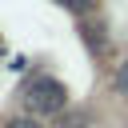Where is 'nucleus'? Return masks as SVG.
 Returning <instances> with one entry per match:
<instances>
[{
	"label": "nucleus",
	"mask_w": 128,
	"mask_h": 128,
	"mask_svg": "<svg viewBox=\"0 0 128 128\" xmlns=\"http://www.w3.org/2000/svg\"><path fill=\"white\" fill-rule=\"evenodd\" d=\"M56 4H64V8H72V12H84L92 0H56Z\"/></svg>",
	"instance_id": "2"
},
{
	"label": "nucleus",
	"mask_w": 128,
	"mask_h": 128,
	"mask_svg": "<svg viewBox=\"0 0 128 128\" xmlns=\"http://www.w3.org/2000/svg\"><path fill=\"white\" fill-rule=\"evenodd\" d=\"M64 104H68V88L52 76H36L24 88V108L36 116H56V112H64Z\"/></svg>",
	"instance_id": "1"
},
{
	"label": "nucleus",
	"mask_w": 128,
	"mask_h": 128,
	"mask_svg": "<svg viewBox=\"0 0 128 128\" xmlns=\"http://www.w3.org/2000/svg\"><path fill=\"white\" fill-rule=\"evenodd\" d=\"M120 84H124V88H128V64H124V68H120Z\"/></svg>",
	"instance_id": "4"
},
{
	"label": "nucleus",
	"mask_w": 128,
	"mask_h": 128,
	"mask_svg": "<svg viewBox=\"0 0 128 128\" xmlns=\"http://www.w3.org/2000/svg\"><path fill=\"white\" fill-rule=\"evenodd\" d=\"M8 128H40V124H36V120H12Z\"/></svg>",
	"instance_id": "3"
}]
</instances>
